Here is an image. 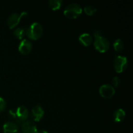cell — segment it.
<instances>
[{
    "instance_id": "7",
    "label": "cell",
    "mask_w": 133,
    "mask_h": 133,
    "mask_svg": "<svg viewBox=\"0 0 133 133\" xmlns=\"http://www.w3.org/2000/svg\"><path fill=\"white\" fill-rule=\"evenodd\" d=\"M32 48V44L27 39H23L20 42L18 47V49L22 54L27 55L31 51Z\"/></svg>"
},
{
    "instance_id": "13",
    "label": "cell",
    "mask_w": 133,
    "mask_h": 133,
    "mask_svg": "<svg viewBox=\"0 0 133 133\" xmlns=\"http://www.w3.org/2000/svg\"><path fill=\"white\" fill-rule=\"evenodd\" d=\"M125 117V112L122 109H119L115 111L114 114V119L116 122H120L124 119Z\"/></svg>"
},
{
    "instance_id": "12",
    "label": "cell",
    "mask_w": 133,
    "mask_h": 133,
    "mask_svg": "<svg viewBox=\"0 0 133 133\" xmlns=\"http://www.w3.org/2000/svg\"><path fill=\"white\" fill-rule=\"evenodd\" d=\"M79 40L84 45L88 46V45H90L91 43L92 42V37L89 33L84 32L79 36Z\"/></svg>"
},
{
    "instance_id": "9",
    "label": "cell",
    "mask_w": 133,
    "mask_h": 133,
    "mask_svg": "<svg viewBox=\"0 0 133 133\" xmlns=\"http://www.w3.org/2000/svg\"><path fill=\"white\" fill-rule=\"evenodd\" d=\"M22 130L23 133H36L37 128L31 121H25L22 124Z\"/></svg>"
},
{
    "instance_id": "18",
    "label": "cell",
    "mask_w": 133,
    "mask_h": 133,
    "mask_svg": "<svg viewBox=\"0 0 133 133\" xmlns=\"http://www.w3.org/2000/svg\"><path fill=\"white\" fill-rule=\"evenodd\" d=\"M120 83H121V80L120 79H119V77L115 76L112 79V84L114 87H118V86L120 84Z\"/></svg>"
},
{
    "instance_id": "2",
    "label": "cell",
    "mask_w": 133,
    "mask_h": 133,
    "mask_svg": "<svg viewBox=\"0 0 133 133\" xmlns=\"http://www.w3.org/2000/svg\"><path fill=\"white\" fill-rule=\"evenodd\" d=\"M83 11L81 6L77 3H73L69 4L64 10V14L68 18H75L79 16Z\"/></svg>"
},
{
    "instance_id": "23",
    "label": "cell",
    "mask_w": 133,
    "mask_h": 133,
    "mask_svg": "<svg viewBox=\"0 0 133 133\" xmlns=\"http://www.w3.org/2000/svg\"><path fill=\"white\" fill-rule=\"evenodd\" d=\"M16 133H18V132H16Z\"/></svg>"
},
{
    "instance_id": "11",
    "label": "cell",
    "mask_w": 133,
    "mask_h": 133,
    "mask_svg": "<svg viewBox=\"0 0 133 133\" xmlns=\"http://www.w3.org/2000/svg\"><path fill=\"white\" fill-rule=\"evenodd\" d=\"M18 129V125L13 122H6L3 125L4 133H16Z\"/></svg>"
},
{
    "instance_id": "4",
    "label": "cell",
    "mask_w": 133,
    "mask_h": 133,
    "mask_svg": "<svg viewBox=\"0 0 133 133\" xmlns=\"http://www.w3.org/2000/svg\"><path fill=\"white\" fill-rule=\"evenodd\" d=\"M114 68L118 73H122L126 70L128 65L127 57L125 56L118 55L114 61Z\"/></svg>"
},
{
    "instance_id": "14",
    "label": "cell",
    "mask_w": 133,
    "mask_h": 133,
    "mask_svg": "<svg viewBox=\"0 0 133 133\" xmlns=\"http://www.w3.org/2000/svg\"><path fill=\"white\" fill-rule=\"evenodd\" d=\"M62 0H49V5L53 10H58L62 5Z\"/></svg>"
},
{
    "instance_id": "17",
    "label": "cell",
    "mask_w": 133,
    "mask_h": 133,
    "mask_svg": "<svg viewBox=\"0 0 133 133\" xmlns=\"http://www.w3.org/2000/svg\"><path fill=\"white\" fill-rule=\"evenodd\" d=\"M97 8L96 6H93V5H87V6H84V10L85 13L89 16L93 15L94 14H95L97 12Z\"/></svg>"
},
{
    "instance_id": "10",
    "label": "cell",
    "mask_w": 133,
    "mask_h": 133,
    "mask_svg": "<svg viewBox=\"0 0 133 133\" xmlns=\"http://www.w3.org/2000/svg\"><path fill=\"white\" fill-rule=\"evenodd\" d=\"M16 114L17 119H19L20 121H25L29 117V110L27 107L22 105L18 107Z\"/></svg>"
},
{
    "instance_id": "8",
    "label": "cell",
    "mask_w": 133,
    "mask_h": 133,
    "mask_svg": "<svg viewBox=\"0 0 133 133\" xmlns=\"http://www.w3.org/2000/svg\"><path fill=\"white\" fill-rule=\"evenodd\" d=\"M44 109L40 105H36L31 110V116L35 121H39L44 116Z\"/></svg>"
},
{
    "instance_id": "1",
    "label": "cell",
    "mask_w": 133,
    "mask_h": 133,
    "mask_svg": "<svg viewBox=\"0 0 133 133\" xmlns=\"http://www.w3.org/2000/svg\"><path fill=\"white\" fill-rule=\"evenodd\" d=\"M27 36L32 40H37L42 35L43 27L38 22H34L25 31Z\"/></svg>"
},
{
    "instance_id": "3",
    "label": "cell",
    "mask_w": 133,
    "mask_h": 133,
    "mask_svg": "<svg viewBox=\"0 0 133 133\" xmlns=\"http://www.w3.org/2000/svg\"><path fill=\"white\" fill-rule=\"evenodd\" d=\"M94 45L95 48L101 53L106 52L110 48V42L109 40L103 36L96 38Z\"/></svg>"
},
{
    "instance_id": "5",
    "label": "cell",
    "mask_w": 133,
    "mask_h": 133,
    "mask_svg": "<svg viewBox=\"0 0 133 133\" xmlns=\"http://www.w3.org/2000/svg\"><path fill=\"white\" fill-rule=\"evenodd\" d=\"M27 15V12L23 11L21 14H18V13H12L10 14V16L7 19V24L10 29L14 28V27L17 25L20 22L21 18H23V16H25Z\"/></svg>"
},
{
    "instance_id": "16",
    "label": "cell",
    "mask_w": 133,
    "mask_h": 133,
    "mask_svg": "<svg viewBox=\"0 0 133 133\" xmlns=\"http://www.w3.org/2000/svg\"><path fill=\"white\" fill-rule=\"evenodd\" d=\"M14 35L16 36L18 38L22 39L25 35V30L22 27H18L14 31Z\"/></svg>"
},
{
    "instance_id": "6",
    "label": "cell",
    "mask_w": 133,
    "mask_h": 133,
    "mask_svg": "<svg viewBox=\"0 0 133 133\" xmlns=\"http://www.w3.org/2000/svg\"><path fill=\"white\" fill-rule=\"evenodd\" d=\"M99 94L103 97L109 99L112 97L115 94V89L112 85L109 84H104L100 87Z\"/></svg>"
},
{
    "instance_id": "22",
    "label": "cell",
    "mask_w": 133,
    "mask_h": 133,
    "mask_svg": "<svg viewBox=\"0 0 133 133\" xmlns=\"http://www.w3.org/2000/svg\"><path fill=\"white\" fill-rule=\"evenodd\" d=\"M36 133H49V132H48V131H47L46 130L40 129V130H37Z\"/></svg>"
},
{
    "instance_id": "20",
    "label": "cell",
    "mask_w": 133,
    "mask_h": 133,
    "mask_svg": "<svg viewBox=\"0 0 133 133\" xmlns=\"http://www.w3.org/2000/svg\"><path fill=\"white\" fill-rule=\"evenodd\" d=\"M93 35L95 37V38H96L99 37V36H102V35H101V31H99V30H95V31L93 32Z\"/></svg>"
},
{
    "instance_id": "21",
    "label": "cell",
    "mask_w": 133,
    "mask_h": 133,
    "mask_svg": "<svg viewBox=\"0 0 133 133\" xmlns=\"http://www.w3.org/2000/svg\"><path fill=\"white\" fill-rule=\"evenodd\" d=\"M9 115L10 116V118H15V119H17L16 114V112L12 110H10L9 111Z\"/></svg>"
},
{
    "instance_id": "15",
    "label": "cell",
    "mask_w": 133,
    "mask_h": 133,
    "mask_svg": "<svg viewBox=\"0 0 133 133\" xmlns=\"http://www.w3.org/2000/svg\"><path fill=\"white\" fill-rule=\"evenodd\" d=\"M113 46H114V49L116 51H121L123 50L124 44H123V41L121 39L118 38L113 43Z\"/></svg>"
},
{
    "instance_id": "19",
    "label": "cell",
    "mask_w": 133,
    "mask_h": 133,
    "mask_svg": "<svg viewBox=\"0 0 133 133\" xmlns=\"http://www.w3.org/2000/svg\"><path fill=\"white\" fill-rule=\"evenodd\" d=\"M6 107V102L3 97H0V112H2Z\"/></svg>"
}]
</instances>
